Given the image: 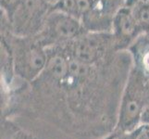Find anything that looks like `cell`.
<instances>
[{
	"label": "cell",
	"mask_w": 149,
	"mask_h": 139,
	"mask_svg": "<svg viewBox=\"0 0 149 139\" xmlns=\"http://www.w3.org/2000/svg\"><path fill=\"white\" fill-rule=\"evenodd\" d=\"M131 68L113 70L107 62L88 65L70 59L68 73L52 93L45 122L75 139H98L114 131Z\"/></svg>",
	"instance_id": "obj_1"
},
{
	"label": "cell",
	"mask_w": 149,
	"mask_h": 139,
	"mask_svg": "<svg viewBox=\"0 0 149 139\" xmlns=\"http://www.w3.org/2000/svg\"><path fill=\"white\" fill-rule=\"evenodd\" d=\"M149 104V76L132 65L123 89L116 130L130 132L141 125V116Z\"/></svg>",
	"instance_id": "obj_2"
},
{
	"label": "cell",
	"mask_w": 149,
	"mask_h": 139,
	"mask_svg": "<svg viewBox=\"0 0 149 139\" xmlns=\"http://www.w3.org/2000/svg\"><path fill=\"white\" fill-rule=\"evenodd\" d=\"M3 36L11 46L16 77L26 84L37 79L47 64V47L41 44L35 36H17L11 32L9 39L4 34Z\"/></svg>",
	"instance_id": "obj_3"
},
{
	"label": "cell",
	"mask_w": 149,
	"mask_h": 139,
	"mask_svg": "<svg viewBox=\"0 0 149 139\" xmlns=\"http://www.w3.org/2000/svg\"><path fill=\"white\" fill-rule=\"evenodd\" d=\"M60 46H62L70 59L88 65L106 62L109 51L112 48H117L112 33L88 31L70 43Z\"/></svg>",
	"instance_id": "obj_4"
},
{
	"label": "cell",
	"mask_w": 149,
	"mask_h": 139,
	"mask_svg": "<svg viewBox=\"0 0 149 139\" xmlns=\"http://www.w3.org/2000/svg\"><path fill=\"white\" fill-rule=\"evenodd\" d=\"M86 32L80 20L52 8L35 37L45 47H52L68 44Z\"/></svg>",
	"instance_id": "obj_5"
},
{
	"label": "cell",
	"mask_w": 149,
	"mask_h": 139,
	"mask_svg": "<svg viewBox=\"0 0 149 139\" xmlns=\"http://www.w3.org/2000/svg\"><path fill=\"white\" fill-rule=\"evenodd\" d=\"M52 8L47 0H24L11 19L7 20L9 31L17 36H35Z\"/></svg>",
	"instance_id": "obj_6"
},
{
	"label": "cell",
	"mask_w": 149,
	"mask_h": 139,
	"mask_svg": "<svg viewBox=\"0 0 149 139\" xmlns=\"http://www.w3.org/2000/svg\"><path fill=\"white\" fill-rule=\"evenodd\" d=\"M129 0H93L92 8L81 20L88 32L111 33L116 14Z\"/></svg>",
	"instance_id": "obj_7"
},
{
	"label": "cell",
	"mask_w": 149,
	"mask_h": 139,
	"mask_svg": "<svg viewBox=\"0 0 149 139\" xmlns=\"http://www.w3.org/2000/svg\"><path fill=\"white\" fill-rule=\"evenodd\" d=\"M111 33L115 38L117 49H122L131 46L142 35L130 7H123L113 20Z\"/></svg>",
	"instance_id": "obj_8"
},
{
	"label": "cell",
	"mask_w": 149,
	"mask_h": 139,
	"mask_svg": "<svg viewBox=\"0 0 149 139\" xmlns=\"http://www.w3.org/2000/svg\"><path fill=\"white\" fill-rule=\"evenodd\" d=\"M93 0H58L53 8L71 15L81 22L85 15L90 11Z\"/></svg>",
	"instance_id": "obj_9"
},
{
	"label": "cell",
	"mask_w": 149,
	"mask_h": 139,
	"mask_svg": "<svg viewBox=\"0 0 149 139\" xmlns=\"http://www.w3.org/2000/svg\"><path fill=\"white\" fill-rule=\"evenodd\" d=\"M127 5L142 34H149V2L147 0H129Z\"/></svg>",
	"instance_id": "obj_10"
},
{
	"label": "cell",
	"mask_w": 149,
	"mask_h": 139,
	"mask_svg": "<svg viewBox=\"0 0 149 139\" xmlns=\"http://www.w3.org/2000/svg\"><path fill=\"white\" fill-rule=\"evenodd\" d=\"M1 139H37L33 133L22 129L12 119L1 118Z\"/></svg>",
	"instance_id": "obj_11"
},
{
	"label": "cell",
	"mask_w": 149,
	"mask_h": 139,
	"mask_svg": "<svg viewBox=\"0 0 149 139\" xmlns=\"http://www.w3.org/2000/svg\"><path fill=\"white\" fill-rule=\"evenodd\" d=\"M24 0H1V9L6 20H10Z\"/></svg>",
	"instance_id": "obj_12"
},
{
	"label": "cell",
	"mask_w": 149,
	"mask_h": 139,
	"mask_svg": "<svg viewBox=\"0 0 149 139\" xmlns=\"http://www.w3.org/2000/svg\"><path fill=\"white\" fill-rule=\"evenodd\" d=\"M140 129H141V125L138 128H136L135 130H132L130 132L120 131V130L114 129V131H112L111 133H107V136H103L101 138H98V139H137Z\"/></svg>",
	"instance_id": "obj_13"
},
{
	"label": "cell",
	"mask_w": 149,
	"mask_h": 139,
	"mask_svg": "<svg viewBox=\"0 0 149 139\" xmlns=\"http://www.w3.org/2000/svg\"><path fill=\"white\" fill-rule=\"evenodd\" d=\"M137 139H149V125H141V129L138 133Z\"/></svg>",
	"instance_id": "obj_14"
}]
</instances>
